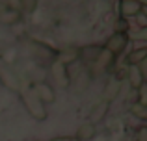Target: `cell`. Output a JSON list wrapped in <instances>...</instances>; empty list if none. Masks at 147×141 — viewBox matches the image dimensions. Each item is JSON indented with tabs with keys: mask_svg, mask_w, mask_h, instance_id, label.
I'll return each mask as SVG.
<instances>
[{
	"mask_svg": "<svg viewBox=\"0 0 147 141\" xmlns=\"http://www.w3.org/2000/svg\"><path fill=\"white\" fill-rule=\"evenodd\" d=\"M19 93H21L22 104L26 106L28 113L34 117V119H36V121H45V119H47V110H45L43 102H41L39 98L36 97L34 89H30V87H22V86H21Z\"/></svg>",
	"mask_w": 147,
	"mask_h": 141,
	"instance_id": "obj_1",
	"label": "cell"
},
{
	"mask_svg": "<svg viewBox=\"0 0 147 141\" xmlns=\"http://www.w3.org/2000/svg\"><path fill=\"white\" fill-rule=\"evenodd\" d=\"M0 80H2V84L6 87H9V89H13V91L21 89V78H19V76L15 74V71L11 69L7 63H4L2 59H0Z\"/></svg>",
	"mask_w": 147,
	"mask_h": 141,
	"instance_id": "obj_2",
	"label": "cell"
},
{
	"mask_svg": "<svg viewBox=\"0 0 147 141\" xmlns=\"http://www.w3.org/2000/svg\"><path fill=\"white\" fill-rule=\"evenodd\" d=\"M127 41H129L127 33L115 32L114 35H112L110 39L106 41V45H104V50H108L112 56H115V54H119V52H123V48L127 47Z\"/></svg>",
	"mask_w": 147,
	"mask_h": 141,
	"instance_id": "obj_3",
	"label": "cell"
},
{
	"mask_svg": "<svg viewBox=\"0 0 147 141\" xmlns=\"http://www.w3.org/2000/svg\"><path fill=\"white\" fill-rule=\"evenodd\" d=\"M112 61H114V56L110 54L108 50H99L97 56H95V59L91 61V72L93 74H99V72H104L108 69V67L112 65Z\"/></svg>",
	"mask_w": 147,
	"mask_h": 141,
	"instance_id": "obj_4",
	"label": "cell"
},
{
	"mask_svg": "<svg viewBox=\"0 0 147 141\" xmlns=\"http://www.w3.org/2000/svg\"><path fill=\"white\" fill-rule=\"evenodd\" d=\"M50 72H52V78L56 80V84L60 87H67L69 86L71 76H69V72H67V65H63V63H60V61L54 59L52 65H50Z\"/></svg>",
	"mask_w": 147,
	"mask_h": 141,
	"instance_id": "obj_5",
	"label": "cell"
},
{
	"mask_svg": "<svg viewBox=\"0 0 147 141\" xmlns=\"http://www.w3.org/2000/svg\"><path fill=\"white\" fill-rule=\"evenodd\" d=\"M28 45H30V52L32 54H36V58H39V59H56V52L52 50V48H49L47 45H43V43H39V41H28Z\"/></svg>",
	"mask_w": 147,
	"mask_h": 141,
	"instance_id": "obj_6",
	"label": "cell"
},
{
	"mask_svg": "<svg viewBox=\"0 0 147 141\" xmlns=\"http://www.w3.org/2000/svg\"><path fill=\"white\" fill-rule=\"evenodd\" d=\"M34 93H36V97L39 98L41 102H47V104H50V102H54V98H56V93H54V89L49 86V84L41 82V84H36V86L32 87Z\"/></svg>",
	"mask_w": 147,
	"mask_h": 141,
	"instance_id": "obj_7",
	"label": "cell"
},
{
	"mask_svg": "<svg viewBox=\"0 0 147 141\" xmlns=\"http://www.w3.org/2000/svg\"><path fill=\"white\" fill-rule=\"evenodd\" d=\"M119 89H121V82H119V78H115V76L108 78L106 86H104V91H102V98H104V102L114 100V98L117 97Z\"/></svg>",
	"mask_w": 147,
	"mask_h": 141,
	"instance_id": "obj_8",
	"label": "cell"
},
{
	"mask_svg": "<svg viewBox=\"0 0 147 141\" xmlns=\"http://www.w3.org/2000/svg\"><path fill=\"white\" fill-rule=\"evenodd\" d=\"M142 11V4L136 0H123L121 2V15L123 17H132Z\"/></svg>",
	"mask_w": 147,
	"mask_h": 141,
	"instance_id": "obj_9",
	"label": "cell"
},
{
	"mask_svg": "<svg viewBox=\"0 0 147 141\" xmlns=\"http://www.w3.org/2000/svg\"><path fill=\"white\" fill-rule=\"evenodd\" d=\"M88 84H90V72L88 71H80L78 76L73 78V87H75V93H82L86 91Z\"/></svg>",
	"mask_w": 147,
	"mask_h": 141,
	"instance_id": "obj_10",
	"label": "cell"
},
{
	"mask_svg": "<svg viewBox=\"0 0 147 141\" xmlns=\"http://www.w3.org/2000/svg\"><path fill=\"white\" fill-rule=\"evenodd\" d=\"M78 56H80V50H76V48H63V50L60 52V56L56 58V61H60V63H63V65H67V63L75 61Z\"/></svg>",
	"mask_w": 147,
	"mask_h": 141,
	"instance_id": "obj_11",
	"label": "cell"
},
{
	"mask_svg": "<svg viewBox=\"0 0 147 141\" xmlns=\"http://www.w3.org/2000/svg\"><path fill=\"white\" fill-rule=\"evenodd\" d=\"M106 112H108V102H104V100H102L100 104L95 106L93 112L90 113V123H91V124H95L97 121H100L104 115H106Z\"/></svg>",
	"mask_w": 147,
	"mask_h": 141,
	"instance_id": "obj_12",
	"label": "cell"
},
{
	"mask_svg": "<svg viewBox=\"0 0 147 141\" xmlns=\"http://www.w3.org/2000/svg\"><path fill=\"white\" fill-rule=\"evenodd\" d=\"M95 124H91L90 121H88V123H84L82 126L78 128V134H76V138H78L80 141H84V139H91L95 136Z\"/></svg>",
	"mask_w": 147,
	"mask_h": 141,
	"instance_id": "obj_13",
	"label": "cell"
},
{
	"mask_svg": "<svg viewBox=\"0 0 147 141\" xmlns=\"http://www.w3.org/2000/svg\"><path fill=\"white\" fill-rule=\"evenodd\" d=\"M21 21V13L19 11H13V9H4L0 13V22L2 24H15V22Z\"/></svg>",
	"mask_w": 147,
	"mask_h": 141,
	"instance_id": "obj_14",
	"label": "cell"
},
{
	"mask_svg": "<svg viewBox=\"0 0 147 141\" xmlns=\"http://www.w3.org/2000/svg\"><path fill=\"white\" fill-rule=\"evenodd\" d=\"M145 56H147V48H136V50H132V52L129 54L127 61H129V65L138 67V65H140V61H144Z\"/></svg>",
	"mask_w": 147,
	"mask_h": 141,
	"instance_id": "obj_15",
	"label": "cell"
},
{
	"mask_svg": "<svg viewBox=\"0 0 147 141\" xmlns=\"http://www.w3.org/2000/svg\"><path fill=\"white\" fill-rule=\"evenodd\" d=\"M129 80H130V86L134 87V89H138V87L142 86V84L145 82L144 78H142V74H140V71H138V67H132L129 72Z\"/></svg>",
	"mask_w": 147,
	"mask_h": 141,
	"instance_id": "obj_16",
	"label": "cell"
},
{
	"mask_svg": "<svg viewBox=\"0 0 147 141\" xmlns=\"http://www.w3.org/2000/svg\"><path fill=\"white\" fill-rule=\"evenodd\" d=\"M127 37L132 39V41H147V26H144L140 30H129Z\"/></svg>",
	"mask_w": 147,
	"mask_h": 141,
	"instance_id": "obj_17",
	"label": "cell"
},
{
	"mask_svg": "<svg viewBox=\"0 0 147 141\" xmlns=\"http://www.w3.org/2000/svg\"><path fill=\"white\" fill-rule=\"evenodd\" d=\"M130 113H132L134 117H138V119H144L147 121V106H142V104H132L130 106Z\"/></svg>",
	"mask_w": 147,
	"mask_h": 141,
	"instance_id": "obj_18",
	"label": "cell"
},
{
	"mask_svg": "<svg viewBox=\"0 0 147 141\" xmlns=\"http://www.w3.org/2000/svg\"><path fill=\"white\" fill-rule=\"evenodd\" d=\"M138 98H140V102H138V104L147 106V82H144L140 87H138Z\"/></svg>",
	"mask_w": 147,
	"mask_h": 141,
	"instance_id": "obj_19",
	"label": "cell"
},
{
	"mask_svg": "<svg viewBox=\"0 0 147 141\" xmlns=\"http://www.w3.org/2000/svg\"><path fill=\"white\" fill-rule=\"evenodd\" d=\"M19 2H21V9H24L26 13H30V11L36 9L37 0H19Z\"/></svg>",
	"mask_w": 147,
	"mask_h": 141,
	"instance_id": "obj_20",
	"label": "cell"
},
{
	"mask_svg": "<svg viewBox=\"0 0 147 141\" xmlns=\"http://www.w3.org/2000/svg\"><path fill=\"white\" fill-rule=\"evenodd\" d=\"M138 71H140V74H142V78L147 82V56L144 58V61H140V65H138Z\"/></svg>",
	"mask_w": 147,
	"mask_h": 141,
	"instance_id": "obj_21",
	"label": "cell"
},
{
	"mask_svg": "<svg viewBox=\"0 0 147 141\" xmlns=\"http://www.w3.org/2000/svg\"><path fill=\"white\" fill-rule=\"evenodd\" d=\"M6 4L9 6V9H13V11L21 9V2H19V0H6Z\"/></svg>",
	"mask_w": 147,
	"mask_h": 141,
	"instance_id": "obj_22",
	"label": "cell"
},
{
	"mask_svg": "<svg viewBox=\"0 0 147 141\" xmlns=\"http://www.w3.org/2000/svg\"><path fill=\"white\" fill-rule=\"evenodd\" d=\"M50 141H80V139L76 138V136H71V138H69V136H63V138H54Z\"/></svg>",
	"mask_w": 147,
	"mask_h": 141,
	"instance_id": "obj_23",
	"label": "cell"
},
{
	"mask_svg": "<svg viewBox=\"0 0 147 141\" xmlns=\"http://www.w3.org/2000/svg\"><path fill=\"white\" fill-rule=\"evenodd\" d=\"M136 141H147V128H142V130L138 132Z\"/></svg>",
	"mask_w": 147,
	"mask_h": 141,
	"instance_id": "obj_24",
	"label": "cell"
},
{
	"mask_svg": "<svg viewBox=\"0 0 147 141\" xmlns=\"http://www.w3.org/2000/svg\"><path fill=\"white\" fill-rule=\"evenodd\" d=\"M145 22H147V17H145V15H142V13H138V24H140L142 28H144Z\"/></svg>",
	"mask_w": 147,
	"mask_h": 141,
	"instance_id": "obj_25",
	"label": "cell"
},
{
	"mask_svg": "<svg viewBox=\"0 0 147 141\" xmlns=\"http://www.w3.org/2000/svg\"><path fill=\"white\" fill-rule=\"evenodd\" d=\"M136 2H140V4H145V6H147V0H136Z\"/></svg>",
	"mask_w": 147,
	"mask_h": 141,
	"instance_id": "obj_26",
	"label": "cell"
},
{
	"mask_svg": "<svg viewBox=\"0 0 147 141\" xmlns=\"http://www.w3.org/2000/svg\"><path fill=\"white\" fill-rule=\"evenodd\" d=\"M4 9H6V7H4V6H2V4H0V13H2V11H4Z\"/></svg>",
	"mask_w": 147,
	"mask_h": 141,
	"instance_id": "obj_27",
	"label": "cell"
},
{
	"mask_svg": "<svg viewBox=\"0 0 147 141\" xmlns=\"http://www.w3.org/2000/svg\"><path fill=\"white\" fill-rule=\"evenodd\" d=\"M4 2H6V0H0V4H4Z\"/></svg>",
	"mask_w": 147,
	"mask_h": 141,
	"instance_id": "obj_28",
	"label": "cell"
}]
</instances>
